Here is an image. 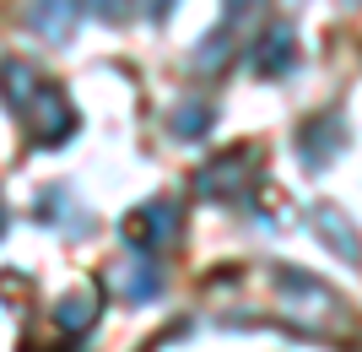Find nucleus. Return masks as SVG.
I'll use <instances>...</instances> for the list:
<instances>
[{
  "instance_id": "f8f14e48",
  "label": "nucleus",
  "mask_w": 362,
  "mask_h": 352,
  "mask_svg": "<svg viewBox=\"0 0 362 352\" xmlns=\"http://www.w3.org/2000/svg\"><path fill=\"white\" fill-rule=\"evenodd\" d=\"M211 120H216V103H211V98H184V103L173 108L168 130H173L179 141H195V136H206V130H211Z\"/></svg>"
},
{
  "instance_id": "6e6552de",
  "label": "nucleus",
  "mask_w": 362,
  "mask_h": 352,
  "mask_svg": "<svg viewBox=\"0 0 362 352\" xmlns=\"http://www.w3.org/2000/svg\"><path fill=\"white\" fill-rule=\"evenodd\" d=\"M249 65H255V76L276 81V76H292V65H298V33L287 22H276V28L259 33V44L249 49Z\"/></svg>"
},
{
  "instance_id": "2eb2a0df",
  "label": "nucleus",
  "mask_w": 362,
  "mask_h": 352,
  "mask_svg": "<svg viewBox=\"0 0 362 352\" xmlns=\"http://www.w3.org/2000/svg\"><path fill=\"white\" fill-rule=\"evenodd\" d=\"M173 6H179V0H141V11H146L151 22H168V16H173Z\"/></svg>"
},
{
  "instance_id": "39448f33",
  "label": "nucleus",
  "mask_w": 362,
  "mask_h": 352,
  "mask_svg": "<svg viewBox=\"0 0 362 352\" xmlns=\"http://www.w3.org/2000/svg\"><path fill=\"white\" fill-rule=\"evenodd\" d=\"M298 157H303V169L319 174V169H330L335 157L346 152V120H341V108H330V114H314V120H303L298 136Z\"/></svg>"
},
{
  "instance_id": "1a4fd4ad",
  "label": "nucleus",
  "mask_w": 362,
  "mask_h": 352,
  "mask_svg": "<svg viewBox=\"0 0 362 352\" xmlns=\"http://www.w3.org/2000/svg\"><path fill=\"white\" fill-rule=\"evenodd\" d=\"M308 222H314V239H319V244L335 249V255H341L346 266H357V261H362L357 228L346 222V212H341V206H314V212H308Z\"/></svg>"
},
{
  "instance_id": "20e7f679",
  "label": "nucleus",
  "mask_w": 362,
  "mask_h": 352,
  "mask_svg": "<svg viewBox=\"0 0 362 352\" xmlns=\"http://www.w3.org/2000/svg\"><path fill=\"white\" fill-rule=\"evenodd\" d=\"M119 233L136 255H157L163 244L179 239V206H173V200H141L136 212H124Z\"/></svg>"
},
{
  "instance_id": "f03ea898",
  "label": "nucleus",
  "mask_w": 362,
  "mask_h": 352,
  "mask_svg": "<svg viewBox=\"0 0 362 352\" xmlns=\"http://www.w3.org/2000/svg\"><path fill=\"white\" fill-rule=\"evenodd\" d=\"M271 288H276V304H281V320H292L298 331H335V325L346 320L341 293L325 288L319 276L298 271V266H276Z\"/></svg>"
},
{
  "instance_id": "423d86ee",
  "label": "nucleus",
  "mask_w": 362,
  "mask_h": 352,
  "mask_svg": "<svg viewBox=\"0 0 362 352\" xmlns=\"http://www.w3.org/2000/svg\"><path fill=\"white\" fill-rule=\"evenodd\" d=\"M103 282L124 304H151V298L163 293V266H157V255H124V261L108 266Z\"/></svg>"
},
{
  "instance_id": "0eeeda50",
  "label": "nucleus",
  "mask_w": 362,
  "mask_h": 352,
  "mask_svg": "<svg viewBox=\"0 0 362 352\" xmlns=\"http://www.w3.org/2000/svg\"><path fill=\"white\" fill-rule=\"evenodd\" d=\"M22 22L44 44H71L81 28V0H22Z\"/></svg>"
},
{
  "instance_id": "4468645a",
  "label": "nucleus",
  "mask_w": 362,
  "mask_h": 352,
  "mask_svg": "<svg viewBox=\"0 0 362 352\" xmlns=\"http://www.w3.org/2000/svg\"><path fill=\"white\" fill-rule=\"evenodd\" d=\"M265 0H227V28H238V22H249V16L259 11Z\"/></svg>"
},
{
  "instance_id": "f257e3e1",
  "label": "nucleus",
  "mask_w": 362,
  "mask_h": 352,
  "mask_svg": "<svg viewBox=\"0 0 362 352\" xmlns=\"http://www.w3.org/2000/svg\"><path fill=\"white\" fill-rule=\"evenodd\" d=\"M0 103L28 125L33 147H65L76 136V108L65 87L44 81L28 60H0Z\"/></svg>"
},
{
  "instance_id": "ddd939ff",
  "label": "nucleus",
  "mask_w": 362,
  "mask_h": 352,
  "mask_svg": "<svg viewBox=\"0 0 362 352\" xmlns=\"http://www.w3.org/2000/svg\"><path fill=\"white\" fill-rule=\"evenodd\" d=\"M130 6H136V0H81V11L103 16V22H124V16H130Z\"/></svg>"
},
{
  "instance_id": "dca6fc26",
  "label": "nucleus",
  "mask_w": 362,
  "mask_h": 352,
  "mask_svg": "<svg viewBox=\"0 0 362 352\" xmlns=\"http://www.w3.org/2000/svg\"><path fill=\"white\" fill-rule=\"evenodd\" d=\"M6 222H11V212H6V200H0V233H6Z\"/></svg>"
},
{
  "instance_id": "9b49d317",
  "label": "nucleus",
  "mask_w": 362,
  "mask_h": 352,
  "mask_svg": "<svg viewBox=\"0 0 362 352\" xmlns=\"http://www.w3.org/2000/svg\"><path fill=\"white\" fill-rule=\"evenodd\" d=\"M54 325H60L65 336H87L92 325H98V288H81V293H71V298H60Z\"/></svg>"
},
{
  "instance_id": "7ed1b4c3",
  "label": "nucleus",
  "mask_w": 362,
  "mask_h": 352,
  "mask_svg": "<svg viewBox=\"0 0 362 352\" xmlns=\"http://www.w3.org/2000/svg\"><path fill=\"white\" fill-rule=\"evenodd\" d=\"M259 174V152L255 147H233V152L211 157L206 169H195V195L200 200H243L255 190Z\"/></svg>"
},
{
  "instance_id": "9d476101",
  "label": "nucleus",
  "mask_w": 362,
  "mask_h": 352,
  "mask_svg": "<svg viewBox=\"0 0 362 352\" xmlns=\"http://www.w3.org/2000/svg\"><path fill=\"white\" fill-rule=\"evenodd\" d=\"M233 49H238V33L227 28V22L211 28L195 44V76H216V71H227V65H233Z\"/></svg>"
}]
</instances>
